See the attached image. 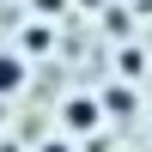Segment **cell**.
Masks as SVG:
<instances>
[{
    "label": "cell",
    "instance_id": "6da1fadb",
    "mask_svg": "<svg viewBox=\"0 0 152 152\" xmlns=\"http://www.w3.org/2000/svg\"><path fill=\"white\" fill-rule=\"evenodd\" d=\"M18 85H24V61L12 55V49H0V97H12Z\"/></svg>",
    "mask_w": 152,
    "mask_h": 152
},
{
    "label": "cell",
    "instance_id": "7a4b0ae2",
    "mask_svg": "<svg viewBox=\"0 0 152 152\" xmlns=\"http://www.w3.org/2000/svg\"><path fill=\"white\" fill-rule=\"evenodd\" d=\"M91 122H97V104L91 97H73L67 104V128H91Z\"/></svg>",
    "mask_w": 152,
    "mask_h": 152
},
{
    "label": "cell",
    "instance_id": "3957f363",
    "mask_svg": "<svg viewBox=\"0 0 152 152\" xmlns=\"http://www.w3.org/2000/svg\"><path fill=\"white\" fill-rule=\"evenodd\" d=\"M31 6H37V12H43V18H49V12H61V6H67V0H31Z\"/></svg>",
    "mask_w": 152,
    "mask_h": 152
},
{
    "label": "cell",
    "instance_id": "277c9868",
    "mask_svg": "<svg viewBox=\"0 0 152 152\" xmlns=\"http://www.w3.org/2000/svg\"><path fill=\"white\" fill-rule=\"evenodd\" d=\"M43 152H73V146L67 140H43Z\"/></svg>",
    "mask_w": 152,
    "mask_h": 152
}]
</instances>
